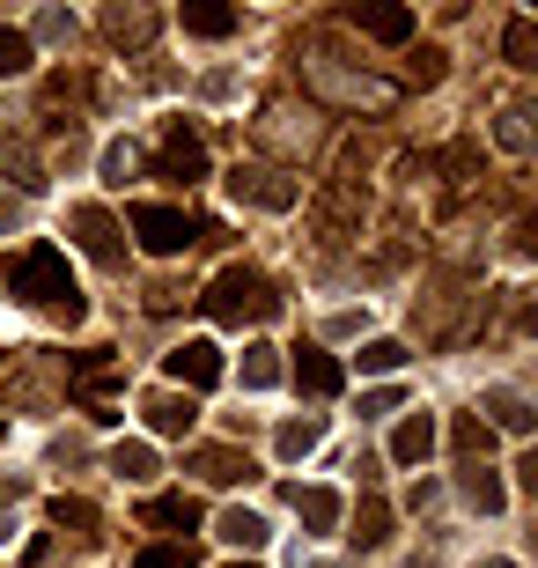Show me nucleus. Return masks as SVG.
Masks as SVG:
<instances>
[{"label":"nucleus","mask_w":538,"mask_h":568,"mask_svg":"<svg viewBox=\"0 0 538 568\" xmlns=\"http://www.w3.org/2000/svg\"><path fill=\"white\" fill-rule=\"evenodd\" d=\"M38 38H44V44H74V38H82V22L60 16V8H44V16H38Z\"/></svg>","instance_id":"29"},{"label":"nucleus","mask_w":538,"mask_h":568,"mask_svg":"<svg viewBox=\"0 0 538 568\" xmlns=\"http://www.w3.org/2000/svg\"><path fill=\"white\" fill-rule=\"evenodd\" d=\"M177 22H185L192 38H229V30H236V8H214V0H185V8H177Z\"/></svg>","instance_id":"16"},{"label":"nucleus","mask_w":538,"mask_h":568,"mask_svg":"<svg viewBox=\"0 0 538 568\" xmlns=\"http://www.w3.org/2000/svg\"><path fill=\"white\" fill-rule=\"evenodd\" d=\"M295 377H303L311 399H332V392H339V362L317 355V347H303V355H295Z\"/></svg>","instance_id":"18"},{"label":"nucleus","mask_w":538,"mask_h":568,"mask_svg":"<svg viewBox=\"0 0 538 568\" xmlns=\"http://www.w3.org/2000/svg\"><path fill=\"white\" fill-rule=\"evenodd\" d=\"M192 473H200L207 487H236V480H251V458H236V450H200Z\"/></svg>","instance_id":"20"},{"label":"nucleus","mask_w":538,"mask_h":568,"mask_svg":"<svg viewBox=\"0 0 538 568\" xmlns=\"http://www.w3.org/2000/svg\"><path fill=\"white\" fill-rule=\"evenodd\" d=\"M311 74H317V89H325V97H339V104H376V111L398 104V89H392V82H376V74H332L325 60H317Z\"/></svg>","instance_id":"6"},{"label":"nucleus","mask_w":538,"mask_h":568,"mask_svg":"<svg viewBox=\"0 0 538 568\" xmlns=\"http://www.w3.org/2000/svg\"><path fill=\"white\" fill-rule=\"evenodd\" d=\"M273 311V288L266 274H251V266H222L207 288V317L214 325H258V317Z\"/></svg>","instance_id":"2"},{"label":"nucleus","mask_w":538,"mask_h":568,"mask_svg":"<svg viewBox=\"0 0 538 568\" xmlns=\"http://www.w3.org/2000/svg\"><path fill=\"white\" fill-rule=\"evenodd\" d=\"M8 230H22V200H8V192H0V236Z\"/></svg>","instance_id":"34"},{"label":"nucleus","mask_w":538,"mask_h":568,"mask_svg":"<svg viewBox=\"0 0 538 568\" xmlns=\"http://www.w3.org/2000/svg\"><path fill=\"white\" fill-rule=\"evenodd\" d=\"M141 414H148V428H155V436H185V428L200 422V406H192L185 392H155Z\"/></svg>","instance_id":"9"},{"label":"nucleus","mask_w":538,"mask_h":568,"mask_svg":"<svg viewBox=\"0 0 538 568\" xmlns=\"http://www.w3.org/2000/svg\"><path fill=\"white\" fill-rule=\"evenodd\" d=\"M38 67V44L22 38V30H0V82H22Z\"/></svg>","instance_id":"22"},{"label":"nucleus","mask_w":538,"mask_h":568,"mask_svg":"<svg viewBox=\"0 0 538 568\" xmlns=\"http://www.w3.org/2000/svg\"><path fill=\"white\" fill-rule=\"evenodd\" d=\"M362 369H369V377H392V369H406V347H398V339H369V347H362Z\"/></svg>","instance_id":"26"},{"label":"nucleus","mask_w":538,"mask_h":568,"mask_svg":"<svg viewBox=\"0 0 538 568\" xmlns=\"http://www.w3.org/2000/svg\"><path fill=\"white\" fill-rule=\"evenodd\" d=\"M244 568H251V561H244Z\"/></svg>","instance_id":"36"},{"label":"nucleus","mask_w":538,"mask_h":568,"mask_svg":"<svg viewBox=\"0 0 538 568\" xmlns=\"http://www.w3.org/2000/svg\"><path fill=\"white\" fill-rule=\"evenodd\" d=\"M111 473H119L125 487H148L163 473V465H155V443H119V450H111Z\"/></svg>","instance_id":"14"},{"label":"nucleus","mask_w":538,"mask_h":568,"mask_svg":"<svg viewBox=\"0 0 538 568\" xmlns=\"http://www.w3.org/2000/svg\"><path fill=\"white\" fill-rule=\"evenodd\" d=\"M465 503H473L479 517H495V509L509 503V487H501V473H495V465H465Z\"/></svg>","instance_id":"13"},{"label":"nucleus","mask_w":538,"mask_h":568,"mask_svg":"<svg viewBox=\"0 0 538 568\" xmlns=\"http://www.w3.org/2000/svg\"><path fill=\"white\" fill-rule=\"evenodd\" d=\"M428 450H435V414H406L398 436H392V458L398 465H428Z\"/></svg>","instance_id":"10"},{"label":"nucleus","mask_w":538,"mask_h":568,"mask_svg":"<svg viewBox=\"0 0 538 568\" xmlns=\"http://www.w3.org/2000/svg\"><path fill=\"white\" fill-rule=\"evenodd\" d=\"M133 170H141V148H133V141H111L104 148V185H125Z\"/></svg>","instance_id":"27"},{"label":"nucleus","mask_w":538,"mask_h":568,"mask_svg":"<svg viewBox=\"0 0 538 568\" xmlns=\"http://www.w3.org/2000/svg\"><path fill=\"white\" fill-rule=\"evenodd\" d=\"M487 443H495V428H487V422H465V428H457V450H465V458H479Z\"/></svg>","instance_id":"31"},{"label":"nucleus","mask_w":538,"mask_h":568,"mask_svg":"<svg viewBox=\"0 0 538 568\" xmlns=\"http://www.w3.org/2000/svg\"><path fill=\"white\" fill-rule=\"evenodd\" d=\"M273 384H281V347L251 339L244 347V392H273Z\"/></svg>","instance_id":"21"},{"label":"nucleus","mask_w":538,"mask_h":568,"mask_svg":"<svg viewBox=\"0 0 538 568\" xmlns=\"http://www.w3.org/2000/svg\"><path fill=\"white\" fill-rule=\"evenodd\" d=\"M155 178H170V185H192V178H207V148L192 141L185 126H170L163 148H155Z\"/></svg>","instance_id":"5"},{"label":"nucleus","mask_w":538,"mask_h":568,"mask_svg":"<svg viewBox=\"0 0 538 568\" xmlns=\"http://www.w3.org/2000/svg\"><path fill=\"white\" fill-rule=\"evenodd\" d=\"M8 295H22V303H52V311H82L74 303V274H67V252L60 244H30V252L8 266Z\"/></svg>","instance_id":"1"},{"label":"nucleus","mask_w":538,"mask_h":568,"mask_svg":"<svg viewBox=\"0 0 538 568\" xmlns=\"http://www.w3.org/2000/svg\"><path fill=\"white\" fill-rule=\"evenodd\" d=\"M133 236H141V252H155V258H177L192 244V222H185V207H163V200H133Z\"/></svg>","instance_id":"3"},{"label":"nucleus","mask_w":538,"mask_h":568,"mask_svg":"<svg viewBox=\"0 0 538 568\" xmlns=\"http://www.w3.org/2000/svg\"><path fill=\"white\" fill-rule=\"evenodd\" d=\"M317 443H325V414H303V422H281V436H273V450H281V458H311Z\"/></svg>","instance_id":"12"},{"label":"nucleus","mask_w":538,"mask_h":568,"mask_svg":"<svg viewBox=\"0 0 538 568\" xmlns=\"http://www.w3.org/2000/svg\"><path fill=\"white\" fill-rule=\"evenodd\" d=\"M52 517H60V525H97V509H89V503H52Z\"/></svg>","instance_id":"33"},{"label":"nucleus","mask_w":538,"mask_h":568,"mask_svg":"<svg viewBox=\"0 0 538 568\" xmlns=\"http://www.w3.org/2000/svg\"><path fill=\"white\" fill-rule=\"evenodd\" d=\"M214 531H222L229 547H244V554H258V547H266V539H273V531H266V517H258V509H222V525H214Z\"/></svg>","instance_id":"15"},{"label":"nucleus","mask_w":538,"mask_h":568,"mask_svg":"<svg viewBox=\"0 0 538 568\" xmlns=\"http://www.w3.org/2000/svg\"><path fill=\"white\" fill-rule=\"evenodd\" d=\"M148 568H192V547H148Z\"/></svg>","instance_id":"32"},{"label":"nucleus","mask_w":538,"mask_h":568,"mask_svg":"<svg viewBox=\"0 0 538 568\" xmlns=\"http://www.w3.org/2000/svg\"><path fill=\"white\" fill-rule=\"evenodd\" d=\"M354 539H362V547H384V539H392V509L376 503V495L362 503V517H354Z\"/></svg>","instance_id":"25"},{"label":"nucleus","mask_w":538,"mask_h":568,"mask_svg":"<svg viewBox=\"0 0 538 568\" xmlns=\"http://www.w3.org/2000/svg\"><path fill=\"white\" fill-rule=\"evenodd\" d=\"M148 30H155V22H148L141 8H111V38L119 44H148Z\"/></svg>","instance_id":"28"},{"label":"nucleus","mask_w":538,"mask_h":568,"mask_svg":"<svg viewBox=\"0 0 538 568\" xmlns=\"http://www.w3.org/2000/svg\"><path fill=\"white\" fill-rule=\"evenodd\" d=\"M148 525H200V503H192V495H155V503H148Z\"/></svg>","instance_id":"24"},{"label":"nucleus","mask_w":538,"mask_h":568,"mask_svg":"<svg viewBox=\"0 0 538 568\" xmlns=\"http://www.w3.org/2000/svg\"><path fill=\"white\" fill-rule=\"evenodd\" d=\"M170 377L192 384V392L214 384V377H222V347H214V339H185V347H170Z\"/></svg>","instance_id":"8"},{"label":"nucleus","mask_w":538,"mask_h":568,"mask_svg":"<svg viewBox=\"0 0 538 568\" xmlns=\"http://www.w3.org/2000/svg\"><path fill=\"white\" fill-rule=\"evenodd\" d=\"M288 503H295V517H303L311 531H332V525H339V495H332V487H295Z\"/></svg>","instance_id":"17"},{"label":"nucleus","mask_w":538,"mask_h":568,"mask_svg":"<svg viewBox=\"0 0 538 568\" xmlns=\"http://www.w3.org/2000/svg\"><path fill=\"white\" fill-rule=\"evenodd\" d=\"M501 52H509V67H524V74L538 67V30H531V16H517L509 30H501Z\"/></svg>","instance_id":"23"},{"label":"nucleus","mask_w":538,"mask_h":568,"mask_svg":"<svg viewBox=\"0 0 538 568\" xmlns=\"http://www.w3.org/2000/svg\"><path fill=\"white\" fill-rule=\"evenodd\" d=\"M354 22H362L376 44H406L414 38V8H354Z\"/></svg>","instance_id":"11"},{"label":"nucleus","mask_w":538,"mask_h":568,"mask_svg":"<svg viewBox=\"0 0 538 568\" xmlns=\"http://www.w3.org/2000/svg\"><path fill=\"white\" fill-rule=\"evenodd\" d=\"M479 406H487V414H495V428H509V436H524V428H531V399H524V392H509V384H495Z\"/></svg>","instance_id":"19"},{"label":"nucleus","mask_w":538,"mask_h":568,"mask_svg":"<svg viewBox=\"0 0 538 568\" xmlns=\"http://www.w3.org/2000/svg\"><path fill=\"white\" fill-rule=\"evenodd\" d=\"M495 141L509 148V155H524V148H531V126H524V111H501V119H495Z\"/></svg>","instance_id":"30"},{"label":"nucleus","mask_w":538,"mask_h":568,"mask_svg":"<svg viewBox=\"0 0 538 568\" xmlns=\"http://www.w3.org/2000/svg\"><path fill=\"white\" fill-rule=\"evenodd\" d=\"M487 568H517V561H487Z\"/></svg>","instance_id":"35"},{"label":"nucleus","mask_w":538,"mask_h":568,"mask_svg":"<svg viewBox=\"0 0 538 568\" xmlns=\"http://www.w3.org/2000/svg\"><path fill=\"white\" fill-rule=\"evenodd\" d=\"M67 230H74V244H82L89 258L119 266V230H111V214H104V207H67Z\"/></svg>","instance_id":"7"},{"label":"nucleus","mask_w":538,"mask_h":568,"mask_svg":"<svg viewBox=\"0 0 538 568\" xmlns=\"http://www.w3.org/2000/svg\"><path fill=\"white\" fill-rule=\"evenodd\" d=\"M229 192H236V200H251V207H266V214H288L295 200H303V185H295L288 170H236V178H229Z\"/></svg>","instance_id":"4"}]
</instances>
